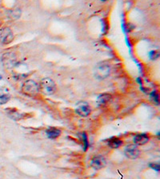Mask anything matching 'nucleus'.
<instances>
[{"instance_id": "obj_1", "label": "nucleus", "mask_w": 160, "mask_h": 179, "mask_svg": "<svg viewBox=\"0 0 160 179\" xmlns=\"http://www.w3.org/2000/svg\"><path fill=\"white\" fill-rule=\"evenodd\" d=\"M39 85L36 81L33 80H26L22 85V92L29 96H34L39 93Z\"/></svg>"}, {"instance_id": "obj_2", "label": "nucleus", "mask_w": 160, "mask_h": 179, "mask_svg": "<svg viewBox=\"0 0 160 179\" xmlns=\"http://www.w3.org/2000/svg\"><path fill=\"white\" fill-rule=\"evenodd\" d=\"M39 85V90L45 95L50 96L54 94L56 91V84L50 78H43L42 80Z\"/></svg>"}, {"instance_id": "obj_3", "label": "nucleus", "mask_w": 160, "mask_h": 179, "mask_svg": "<svg viewBox=\"0 0 160 179\" xmlns=\"http://www.w3.org/2000/svg\"><path fill=\"white\" fill-rule=\"evenodd\" d=\"M110 67L106 63H101L97 65L94 69V76L97 79H105L110 75Z\"/></svg>"}, {"instance_id": "obj_4", "label": "nucleus", "mask_w": 160, "mask_h": 179, "mask_svg": "<svg viewBox=\"0 0 160 179\" xmlns=\"http://www.w3.org/2000/svg\"><path fill=\"white\" fill-rule=\"evenodd\" d=\"M14 39V34L11 30L8 27L2 28L0 30V40L2 44L7 45L10 44Z\"/></svg>"}, {"instance_id": "obj_5", "label": "nucleus", "mask_w": 160, "mask_h": 179, "mask_svg": "<svg viewBox=\"0 0 160 179\" xmlns=\"http://www.w3.org/2000/svg\"><path fill=\"white\" fill-rule=\"evenodd\" d=\"M124 154L130 159H136L140 155V150L136 145L130 144L124 150Z\"/></svg>"}, {"instance_id": "obj_6", "label": "nucleus", "mask_w": 160, "mask_h": 179, "mask_svg": "<svg viewBox=\"0 0 160 179\" xmlns=\"http://www.w3.org/2000/svg\"><path fill=\"white\" fill-rule=\"evenodd\" d=\"M107 165L106 159L102 155H97L92 158L91 161V166L96 170H101L104 168Z\"/></svg>"}, {"instance_id": "obj_7", "label": "nucleus", "mask_w": 160, "mask_h": 179, "mask_svg": "<svg viewBox=\"0 0 160 179\" xmlns=\"http://www.w3.org/2000/svg\"><path fill=\"white\" fill-rule=\"evenodd\" d=\"M75 112L81 117H87L91 112V108L88 105H82L76 108Z\"/></svg>"}, {"instance_id": "obj_8", "label": "nucleus", "mask_w": 160, "mask_h": 179, "mask_svg": "<svg viewBox=\"0 0 160 179\" xmlns=\"http://www.w3.org/2000/svg\"><path fill=\"white\" fill-rule=\"evenodd\" d=\"M149 137L146 134H138L134 137V143L136 146H142L148 143Z\"/></svg>"}, {"instance_id": "obj_9", "label": "nucleus", "mask_w": 160, "mask_h": 179, "mask_svg": "<svg viewBox=\"0 0 160 179\" xmlns=\"http://www.w3.org/2000/svg\"><path fill=\"white\" fill-rule=\"evenodd\" d=\"M61 133H62L61 130L55 128V127H50L46 131V134L47 137L49 138H51V139H55V138L59 137L61 135Z\"/></svg>"}, {"instance_id": "obj_10", "label": "nucleus", "mask_w": 160, "mask_h": 179, "mask_svg": "<svg viewBox=\"0 0 160 179\" xmlns=\"http://www.w3.org/2000/svg\"><path fill=\"white\" fill-rule=\"evenodd\" d=\"M123 145V140L117 137H113L108 141V146L112 149H117Z\"/></svg>"}, {"instance_id": "obj_11", "label": "nucleus", "mask_w": 160, "mask_h": 179, "mask_svg": "<svg viewBox=\"0 0 160 179\" xmlns=\"http://www.w3.org/2000/svg\"><path fill=\"white\" fill-rule=\"evenodd\" d=\"M110 100H111V96L110 94L103 93V94L98 96L97 101H98V104L99 105H104L106 104H107Z\"/></svg>"}, {"instance_id": "obj_12", "label": "nucleus", "mask_w": 160, "mask_h": 179, "mask_svg": "<svg viewBox=\"0 0 160 179\" xmlns=\"http://www.w3.org/2000/svg\"><path fill=\"white\" fill-rule=\"evenodd\" d=\"M8 115H9L11 118L14 120H21L23 117V116H24V114L19 113L18 111H15V110H11V111H8Z\"/></svg>"}, {"instance_id": "obj_13", "label": "nucleus", "mask_w": 160, "mask_h": 179, "mask_svg": "<svg viewBox=\"0 0 160 179\" xmlns=\"http://www.w3.org/2000/svg\"><path fill=\"white\" fill-rule=\"evenodd\" d=\"M150 98H151V100H152V102L155 103L157 105H158V103H159V100H158V94L157 93L156 91H154V92H152V93L150 94Z\"/></svg>"}, {"instance_id": "obj_14", "label": "nucleus", "mask_w": 160, "mask_h": 179, "mask_svg": "<svg viewBox=\"0 0 160 179\" xmlns=\"http://www.w3.org/2000/svg\"><path fill=\"white\" fill-rule=\"evenodd\" d=\"M11 99V96L8 94H3V95L0 96V105H5L7 104Z\"/></svg>"}, {"instance_id": "obj_15", "label": "nucleus", "mask_w": 160, "mask_h": 179, "mask_svg": "<svg viewBox=\"0 0 160 179\" xmlns=\"http://www.w3.org/2000/svg\"><path fill=\"white\" fill-rule=\"evenodd\" d=\"M82 139H83V143H84V146H83V150H84V151H86L88 148V146H89V143H88V139H87V136L86 135V133H82Z\"/></svg>"}, {"instance_id": "obj_16", "label": "nucleus", "mask_w": 160, "mask_h": 179, "mask_svg": "<svg viewBox=\"0 0 160 179\" xmlns=\"http://www.w3.org/2000/svg\"><path fill=\"white\" fill-rule=\"evenodd\" d=\"M149 55H150L151 59H157V58H158V57H159V53H158V51H151L150 53H149Z\"/></svg>"}, {"instance_id": "obj_17", "label": "nucleus", "mask_w": 160, "mask_h": 179, "mask_svg": "<svg viewBox=\"0 0 160 179\" xmlns=\"http://www.w3.org/2000/svg\"><path fill=\"white\" fill-rule=\"evenodd\" d=\"M150 167L152 168V169H154V170H156V171H159V170H160V165L158 163L150 164Z\"/></svg>"}, {"instance_id": "obj_18", "label": "nucleus", "mask_w": 160, "mask_h": 179, "mask_svg": "<svg viewBox=\"0 0 160 179\" xmlns=\"http://www.w3.org/2000/svg\"><path fill=\"white\" fill-rule=\"evenodd\" d=\"M0 80H2V76L0 75Z\"/></svg>"}]
</instances>
